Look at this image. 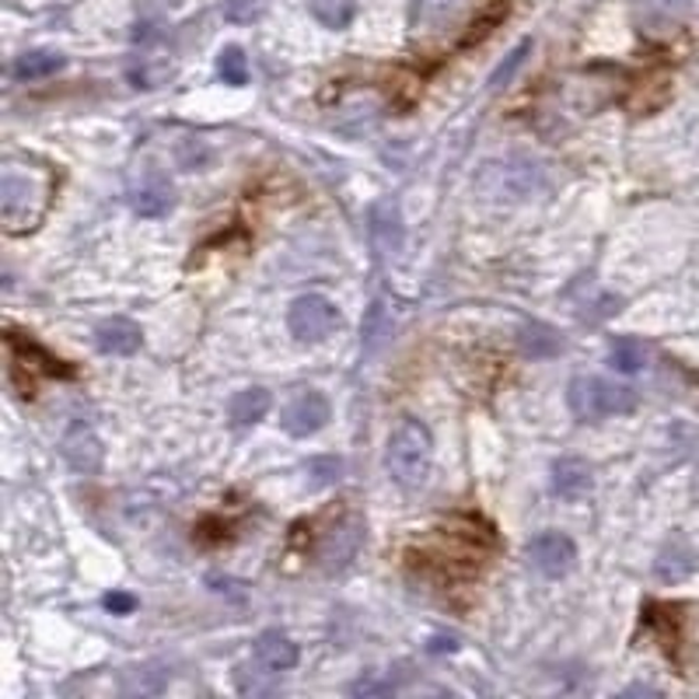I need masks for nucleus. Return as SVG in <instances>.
Here are the masks:
<instances>
[{
    "instance_id": "9b49d317",
    "label": "nucleus",
    "mask_w": 699,
    "mask_h": 699,
    "mask_svg": "<svg viewBox=\"0 0 699 699\" xmlns=\"http://www.w3.org/2000/svg\"><path fill=\"white\" fill-rule=\"evenodd\" d=\"M8 346H11V375L14 372H29V361H32V372H43V375H60V378H71L74 372L64 364V361H56L53 354H46L43 346L32 343V340H22L18 333H8Z\"/></svg>"
},
{
    "instance_id": "aec40b11",
    "label": "nucleus",
    "mask_w": 699,
    "mask_h": 699,
    "mask_svg": "<svg viewBox=\"0 0 699 699\" xmlns=\"http://www.w3.org/2000/svg\"><path fill=\"white\" fill-rule=\"evenodd\" d=\"M521 350H525L528 357L542 361V357L560 354V350H563V340H560L557 333H552L549 325L531 322V325H525V329H521Z\"/></svg>"
},
{
    "instance_id": "f3484780",
    "label": "nucleus",
    "mask_w": 699,
    "mask_h": 699,
    "mask_svg": "<svg viewBox=\"0 0 699 699\" xmlns=\"http://www.w3.org/2000/svg\"><path fill=\"white\" fill-rule=\"evenodd\" d=\"M64 64H67V60L60 53H53V50H32V53L14 60V77L18 80H43V77H50L56 71H64Z\"/></svg>"
},
{
    "instance_id": "393cba45",
    "label": "nucleus",
    "mask_w": 699,
    "mask_h": 699,
    "mask_svg": "<svg viewBox=\"0 0 699 699\" xmlns=\"http://www.w3.org/2000/svg\"><path fill=\"white\" fill-rule=\"evenodd\" d=\"M266 8V0H224V18L232 22H249Z\"/></svg>"
},
{
    "instance_id": "dca6fc26",
    "label": "nucleus",
    "mask_w": 699,
    "mask_h": 699,
    "mask_svg": "<svg viewBox=\"0 0 699 699\" xmlns=\"http://www.w3.org/2000/svg\"><path fill=\"white\" fill-rule=\"evenodd\" d=\"M228 413L235 427H252L270 413V392L266 388H241V392H235Z\"/></svg>"
},
{
    "instance_id": "f257e3e1",
    "label": "nucleus",
    "mask_w": 699,
    "mask_h": 699,
    "mask_svg": "<svg viewBox=\"0 0 699 699\" xmlns=\"http://www.w3.org/2000/svg\"><path fill=\"white\" fill-rule=\"evenodd\" d=\"M56 179L46 169H29V164L8 161L0 172V221L11 235H25L39 228L53 203Z\"/></svg>"
},
{
    "instance_id": "39448f33",
    "label": "nucleus",
    "mask_w": 699,
    "mask_h": 699,
    "mask_svg": "<svg viewBox=\"0 0 699 699\" xmlns=\"http://www.w3.org/2000/svg\"><path fill=\"white\" fill-rule=\"evenodd\" d=\"M329 417H333V409H329V399L322 392H315V388H308V392L294 396L291 402L283 406V430L291 438H312L319 434V430L329 423Z\"/></svg>"
},
{
    "instance_id": "423d86ee",
    "label": "nucleus",
    "mask_w": 699,
    "mask_h": 699,
    "mask_svg": "<svg viewBox=\"0 0 699 699\" xmlns=\"http://www.w3.org/2000/svg\"><path fill=\"white\" fill-rule=\"evenodd\" d=\"M573 560H578V546L563 531H539L528 542V563L539 573H546V578H563L573 567Z\"/></svg>"
},
{
    "instance_id": "a211bd4d",
    "label": "nucleus",
    "mask_w": 699,
    "mask_h": 699,
    "mask_svg": "<svg viewBox=\"0 0 699 699\" xmlns=\"http://www.w3.org/2000/svg\"><path fill=\"white\" fill-rule=\"evenodd\" d=\"M696 567V557H692V549L682 542V539H675L662 557H657L654 570H657V578L662 581H682L686 573Z\"/></svg>"
},
{
    "instance_id": "1a4fd4ad",
    "label": "nucleus",
    "mask_w": 699,
    "mask_h": 699,
    "mask_svg": "<svg viewBox=\"0 0 699 699\" xmlns=\"http://www.w3.org/2000/svg\"><path fill=\"white\" fill-rule=\"evenodd\" d=\"M298 665V644L280 630H266L256 641V668L262 675H280Z\"/></svg>"
},
{
    "instance_id": "6ab92c4d",
    "label": "nucleus",
    "mask_w": 699,
    "mask_h": 699,
    "mask_svg": "<svg viewBox=\"0 0 699 699\" xmlns=\"http://www.w3.org/2000/svg\"><path fill=\"white\" fill-rule=\"evenodd\" d=\"M609 364H612L620 375H636V372H644V367H647V346H644L641 340H633V336L615 340L612 350H609Z\"/></svg>"
},
{
    "instance_id": "4468645a",
    "label": "nucleus",
    "mask_w": 699,
    "mask_h": 699,
    "mask_svg": "<svg viewBox=\"0 0 699 699\" xmlns=\"http://www.w3.org/2000/svg\"><path fill=\"white\" fill-rule=\"evenodd\" d=\"M130 207L140 217H161V214H169L172 211V186L161 175H148V179L140 182V186H133Z\"/></svg>"
},
{
    "instance_id": "20e7f679",
    "label": "nucleus",
    "mask_w": 699,
    "mask_h": 699,
    "mask_svg": "<svg viewBox=\"0 0 699 699\" xmlns=\"http://www.w3.org/2000/svg\"><path fill=\"white\" fill-rule=\"evenodd\" d=\"M340 308L322 294H301L291 312H287V329L298 343H322L336 333Z\"/></svg>"
},
{
    "instance_id": "f03ea898",
    "label": "nucleus",
    "mask_w": 699,
    "mask_h": 699,
    "mask_svg": "<svg viewBox=\"0 0 699 699\" xmlns=\"http://www.w3.org/2000/svg\"><path fill=\"white\" fill-rule=\"evenodd\" d=\"M430 430L420 420H402L385 448V469L402 490H417L430 472Z\"/></svg>"
},
{
    "instance_id": "6e6552de",
    "label": "nucleus",
    "mask_w": 699,
    "mask_h": 699,
    "mask_svg": "<svg viewBox=\"0 0 699 699\" xmlns=\"http://www.w3.org/2000/svg\"><path fill=\"white\" fill-rule=\"evenodd\" d=\"M60 451H64V459L74 472H85V476H95L101 469V459H106V451H101L98 434L88 423H74L64 441H60Z\"/></svg>"
},
{
    "instance_id": "5701e85b",
    "label": "nucleus",
    "mask_w": 699,
    "mask_h": 699,
    "mask_svg": "<svg viewBox=\"0 0 699 699\" xmlns=\"http://www.w3.org/2000/svg\"><path fill=\"white\" fill-rule=\"evenodd\" d=\"M531 53V39H525V43H518L510 53H507V60L490 74V80H486V88L490 92H501V88H507L510 80H514V74L521 71V64H525V56Z\"/></svg>"
},
{
    "instance_id": "f8f14e48",
    "label": "nucleus",
    "mask_w": 699,
    "mask_h": 699,
    "mask_svg": "<svg viewBox=\"0 0 699 699\" xmlns=\"http://www.w3.org/2000/svg\"><path fill=\"white\" fill-rule=\"evenodd\" d=\"M140 325L130 322V319H106L98 322L95 329V346L101 350V354H112V357H130L140 350Z\"/></svg>"
},
{
    "instance_id": "7ed1b4c3",
    "label": "nucleus",
    "mask_w": 699,
    "mask_h": 699,
    "mask_svg": "<svg viewBox=\"0 0 699 699\" xmlns=\"http://www.w3.org/2000/svg\"><path fill=\"white\" fill-rule=\"evenodd\" d=\"M567 402L573 409V417L581 420H609V417L633 413L636 388L609 381V378H594V375H578L567 385Z\"/></svg>"
},
{
    "instance_id": "9d476101",
    "label": "nucleus",
    "mask_w": 699,
    "mask_h": 699,
    "mask_svg": "<svg viewBox=\"0 0 699 699\" xmlns=\"http://www.w3.org/2000/svg\"><path fill=\"white\" fill-rule=\"evenodd\" d=\"M361 539H364V525L357 518H346L343 525H336L333 531H329L325 542H322V563H325V570H343L350 560L357 557Z\"/></svg>"
},
{
    "instance_id": "ddd939ff",
    "label": "nucleus",
    "mask_w": 699,
    "mask_h": 699,
    "mask_svg": "<svg viewBox=\"0 0 699 699\" xmlns=\"http://www.w3.org/2000/svg\"><path fill=\"white\" fill-rule=\"evenodd\" d=\"M591 486H594V476L584 459H560L552 465V490H557L560 497L581 501L584 493H591Z\"/></svg>"
},
{
    "instance_id": "b1692460",
    "label": "nucleus",
    "mask_w": 699,
    "mask_h": 699,
    "mask_svg": "<svg viewBox=\"0 0 699 699\" xmlns=\"http://www.w3.org/2000/svg\"><path fill=\"white\" fill-rule=\"evenodd\" d=\"M308 483H312L315 490H322V486H333V483H340V476H343V462L336 459V455H319V459H312L308 462Z\"/></svg>"
},
{
    "instance_id": "2eb2a0df",
    "label": "nucleus",
    "mask_w": 699,
    "mask_h": 699,
    "mask_svg": "<svg viewBox=\"0 0 699 699\" xmlns=\"http://www.w3.org/2000/svg\"><path fill=\"white\" fill-rule=\"evenodd\" d=\"M465 8H469V0H417V4H413V22L423 32H438V29L455 25L459 18L465 14Z\"/></svg>"
},
{
    "instance_id": "a878e982",
    "label": "nucleus",
    "mask_w": 699,
    "mask_h": 699,
    "mask_svg": "<svg viewBox=\"0 0 699 699\" xmlns=\"http://www.w3.org/2000/svg\"><path fill=\"white\" fill-rule=\"evenodd\" d=\"M106 609L112 615H130L137 609V599H133V594H127V591H112V594H106Z\"/></svg>"
},
{
    "instance_id": "0eeeda50",
    "label": "nucleus",
    "mask_w": 699,
    "mask_h": 699,
    "mask_svg": "<svg viewBox=\"0 0 699 699\" xmlns=\"http://www.w3.org/2000/svg\"><path fill=\"white\" fill-rule=\"evenodd\" d=\"M367 235H372V245L378 256H396L402 252V214L396 200H378L367 211Z\"/></svg>"
},
{
    "instance_id": "412c9836",
    "label": "nucleus",
    "mask_w": 699,
    "mask_h": 699,
    "mask_svg": "<svg viewBox=\"0 0 699 699\" xmlns=\"http://www.w3.org/2000/svg\"><path fill=\"white\" fill-rule=\"evenodd\" d=\"M217 77L232 88H241L245 80H249V60H245L238 46H224L217 53Z\"/></svg>"
},
{
    "instance_id": "4be33fe9",
    "label": "nucleus",
    "mask_w": 699,
    "mask_h": 699,
    "mask_svg": "<svg viewBox=\"0 0 699 699\" xmlns=\"http://www.w3.org/2000/svg\"><path fill=\"white\" fill-rule=\"evenodd\" d=\"M357 11V0H312V14L329 29L350 25V18Z\"/></svg>"
}]
</instances>
